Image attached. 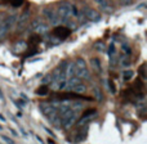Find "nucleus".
Here are the masks:
<instances>
[{
  "instance_id": "obj_24",
  "label": "nucleus",
  "mask_w": 147,
  "mask_h": 144,
  "mask_svg": "<svg viewBox=\"0 0 147 144\" xmlns=\"http://www.w3.org/2000/svg\"><path fill=\"white\" fill-rule=\"evenodd\" d=\"M140 73H141V76H142V78L147 77L146 76V64H142V66L140 67Z\"/></svg>"
},
{
  "instance_id": "obj_16",
  "label": "nucleus",
  "mask_w": 147,
  "mask_h": 144,
  "mask_svg": "<svg viewBox=\"0 0 147 144\" xmlns=\"http://www.w3.org/2000/svg\"><path fill=\"white\" fill-rule=\"evenodd\" d=\"M115 54H116V48H115V44L111 43L109 45V48H107V56H109L110 58H112Z\"/></svg>"
},
{
  "instance_id": "obj_30",
  "label": "nucleus",
  "mask_w": 147,
  "mask_h": 144,
  "mask_svg": "<svg viewBox=\"0 0 147 144\" xmlns=\"http://www.w3.org/2000/svg\"><path fill=\"white\" fill-rule=\"evenodd\" d=\"M21 131H22V134L25 135V137H27V134H26V131H25V130H23V129H21Z\"/></svg>"
},
{
  "instance_id": "obj_5",
  "label": "nucleus",
  "mask_w": 147,
  "mask_h": 144,
  "mask_svg": "<svg viewBox=\"0 0 147 144\" xmlns=\"http://www.w3.org/2000/svg\"><path fill=\"white\" fill-rule=\"evenodd\" d=\"M96 117H97V109H94V108L86 109V111L83 113V116L80 117V120H79V126H81V125H84V124H88V122H90V121H93Z\"/></svg>"
},
{
  "instance_id": "obj_14",
  "label": "nucleus",
  "mask_w": 147,
  "mask_h": 144,
  "mask_svg": "<svg viewBox=\"0 0 147 144\" xmlns=\"http://www.w3.org/2000/svg\"><path fill=\"white\" fill-rule=\"evenodd\" d=\"M94 1H96L103 10H106V12H112V7H110V4L106 1V0H94Z\"/></svg>"
},
{
  "instance_id": "obj_21",
  "label": "nucleus",
  "mask_w": 147,
  "mask_h": 144,
  "mask_svg": "<svg viewBox=\"0 0 147 144\" xmlns=\"http://www.w3.org/2000/svg\"><path fill=\"white\" fill-rule=\"evenodd\" d=\"M107 86H109L110 91H111L112 94H116V88H115V84L112 80H107Z\"/></svg>"
},
{
  "instance_id": "obj_10",
  "label": "nucleus",
  "mask_w": 147,
  "mask_h": 144,
  "mask_svg": "<svg viewBox=\"0 0 147 144\" xmlns=\"http://www.w3.org/2000/svg\"><path fill=\"white\" fill-rule=\"evenodd\" d=\"M86 138V129H80L74 134V143H80L85 140Z\"/></svg>"
},
{
  "instance_id": "obj_28",
  "label": "nucleus",
  "mask_w": 147,
  "mask_h": 144,
  "mask_svg": "<svg viewBox=\"0 0 147 144\" xmlns=\"http://www.w3.org/2000/svg\"><path fill=\"white\" fill-rule=\"evenodd\" d=\"M10 131H12V134H13V135H14V137H18L17 131H14V130H13V129H10Z\"/></svg>"
},
{
  "instance_id": "obj_31",
  "label": "nucleus",
  "mask_w": 147,
  "mask_h": 144,
  "mask_svg": "<svg viewBox=\"0 0 147 144\" xmlns=\"http://www.w3.org/2000/svg\"><path fill=\"white\" fill-rule=\"evenodd\" d=\"M4 98V95H3V93H1V90H0V99H3Z\"/></svg>"
},
{
  "instance_id": "obj_13",
  "label": "nucleus",
  "mask_w": 147,
  "mask_h": 144,
  "mask_svg": "<svg viewBox=\"0 0 147 144\" xmlns=\"http://www.w3.org/2000/svg\"><path fill=\"white\" fill-rule=\"evenodd\" d=\"M90 64H92V67H93L94 70H96L98 73H101L102 72V67H101V62H99V59L98 58H92L90 59Z\"/></svg>"
},
{
  "instance_id": "obj_2",
  "label": "nucleus",
  "mask_w": 147,
  "mask_h": 144,
  "mask_svg": "<svg viewBox=\"0 0 147 144\" xmlns=\"http://www.w3.org/2000/svg\"><path fill=\"white\" fill-rule=\"evenodd\" d=\"M78 111L72 108H69L66 112L61 115V126H63L65 129H70L74 124H75L76 119H78Z\"/></svg>"
},
{
  "instance_id": "obj_3",
  "label": "nucleus",
  "mask_w": 147,
  "mask_h": 144,
  "mask_svg": "<svg viewBox=\"0 0 147 144\" xmlns=\"http://www.w3.org/2000/svg\"><path fill=\"white\" fill-rule=\"evenodd\" d=\"M16 22H17V14H9L5 19H3L0 22V40L3 38H5V35L9 32Z\"/></svg>"
},
{
  "instance_id": "obj_11",
  "label": "nucleus",
  "mask_w": 147,
  "mask_h": 144,
  "mask_svg": "<svg viewBox=\"0 0 147 144\" xmlns=\"http://www.w3.org/2000/svg\"><path fill=\"white\" fill-rule=\"evenodd\" d=\"M41 109H43V112L47 115V116H49L51 113H53V112L57 111L56 106L54 104H48V103H43L41 104Z\"/></svg>"
},
{
  "instance_id": "obj_23",
  "label": "nucleus",
  "mask_w": 147,
  "mask_h": 144,
  "mask_svg": "<svg viewBox=\"0 0 147 144\" xmlns=\"http://www.w3.org/2000/svg\"><path fill=\"white\" fill-rule=\"evenodd\" d=\"M94 93H96V96H97V100H99L101 102L102 99H103V95H102V93H101V90H99L98 88H96L94 89Z\"/></svg>"
},
{
  "instance_id": "obj_33",
  "label": "nucleus",
  "mask_w": 147,
  "mask_h": 144,
  "mask_svg": "<svg viewBox=\"0 0 147 144\" xmlns=\"http://www.w3.org/2000/svg\"><path fill=\"white\" fill-rule=\"evenodd\" d=\"M0 22H1V14H0Z\"/></svg>"
},
{
  "instance_id": "obj_29",
  "label": "nucleus",
  "mask_w": 147,
  "mask_h": 144,
  "mask_svg": "<svg viewBox=\"0 0 147 144\" xmlns=\"http://www.w3.org/2000/svg\"><path fill=\"white\" fill-rule=\"evenodd\" d=\"M0 120H1V121H3V122H4V121H5V117H4V116H3V115H0Z\"/></svg>"
},
{
  "instance_id": "obj_1",
  "label": "nucleus",
  "mask_w": 147,
  "mask_h": 144,
  "mask_svg": "<svg viewBox=\"0 0 147 144\" xmlns=\"http://www.w3.org/2000/svg\"><path fill=\"white\" fill-rule=\"evenodd\" d=\"M57 14H58L59 22L69 23L70 18L72 17V4L69 3V1H62L61 4L58 5Z\"/></svg>"
},
{
  "instance_id": "obj_27",
  "label": "nucleus",
  "mask_w": 147,
  "mask_h": 144,
  "mask_svg": "<svg viewBox=\"0 0 147 144\" xmlns=\"http://www.w3.org/2000/svg\"><path fill=\"white\" fill-rule=\"evenodd\" d=\"M1 138H3V140H4L5 143H8V144H14V142H13L12 139H9V138H8V137H4V135H3Z\"/></svg>"
},
{
  "instance_id": "obj_12",
  "label": "nucleus",
  "mask_w": 147,
  "mask_h": 144,
  "mask_svg": "<svg viewBox=\"0 0 147 144\" xmlns=\"http://www.w3.org/2000/svg\"><path fill=\"white\" fill-rule=\"evenodd\" d=\"M70 91H74V93H78V94H83L86 91V86L80 81V82H78L76 85H74L72 88L70 89Z\"/></svg>"
},
{
  "instance_id": "obj_17",
  "label": "nucleus",
  "mask_w": 147,
  "mask_h": 144,
  "mask_svg": "<svg viewBox=\"0 0 147 144\" xmlns=\"http://www.w3.org/2000/svg\"><path fill=\"white\" fill-rule=\"evenodd\" d=\"M27 19H28V12H26L25 14H22V18H21V21L18 22V28H22V27H25V25H26V22H27Z\"/></svg>"
},
{
  "instance_id": "obj_19",
  "label": "nucleus",
  "mask_w": 147,
  "mask_h": 144,
  "mask_svg": "<svg viewBox=\"0 0 147 144\" xmlns=\"http://www.w3.org/2000/svg\"><path fill=\"white\" fill-rule=\"evenodd\" d=\"M121 50L124 52V53H127L125 56H130V54H132V49H130L129 44H127V43L121 44Z\"/></svg>"
},
{
  "instance_id": "obj_18",
  "label": "nucleus",
  "mask_w": 147,
  "mask_h": 144,
  "mask_svg": "<svg viewBox=\"0 0 147 144\" xmlns=\"http://www.w3.org/2000/svg\"><path fill=\"white\" fill-rule=\"evenodd\" d=\"M134 76V72L132 71V70H128V71H124L123 72V77H124V80L125 81H129L130 78Z\"/></svg>"
},
{
  "instance_id": "obj_7",
  "label": "nucleus",
  "mask_w": 147,
  "mask_h": 144,
  "mask_svg": "<svg viewBox=\"0 0 147 144\" xmlns=\"http://www.w3.org/2000/svg\"><path fill=\"white\" fill-rule=\"evenodd\" d=\"M70 33H71V30L66 26H56L53 30V35L56 38H58L59 40H63V39L69 38Z\"/></svg>"
},
{
  "instance_id": "obj_26",
  "label": "nucleus",
  "mask_w": 147,
  "mask_h": 144,
  "mask_svg": "<svg viewBox=\"0 0 147 144\" xmlns=\"http://www.w3.org/2000/svg\"><path fill=\"white\" fill-rule=\"evenodd\" d=\"M119 3H120V5H130L133 3V0H119Z\"/></svg>"
},
{
  "instance_id": "obj_22",
  "label": "nucleus",
  "mask_w": 147,
  "mask_h": 144,
  "mask_svg": "<svg viewBox=\"0 0 147 144\" xmlns=\"http://www.w3.org/2000/svg\"><path fill=\"white\" fill-rule=\"evenodd\" d=\"M120 64H121L123 67H128V66H130V62L127 59V56H124V57H121V58H120Z\"/></svg>"
},
{
  "instance_id": "obj_8",
  "label": "nucleus",
  "mask_w": 147,
  "mask_h": 144,
  "mask_svg": "<svg viewBox=\"0 0 147 144\" xmlns=\"http://www.w3.org/2000/svg\"><path fill=\"white\" fill-rule=\"evenodd\" d=\"M84 17H85V19L90 21V22H98L101 19L99 13L92 9V8H84Z\"/></svg>"
},
{
  "instance_id": "obj_4",
  "label": "nucleus",
  "mask_w": 147,
  "mask_h": 144,
  "mask_svg": "<svg viewBox=\"0 0 147 144\" xmlns=\"http://www.w3.org/2000/svg\"><path fill=\"white\" fill-rule=\"evenodd\" d=\"M75 75L78 76L79 78H86L89 80L90 78V75H89V71L86 68V63L83 58L79 57L75 61Z\"/></svg>"
},
{
  "instance_id": "obj_6",
  "label": "nucleus",
  "mask_w": 147,
  "mask_h": 144,
  "mask_svg": "<svg viewBox=\"0 0 147 144\" xmlns=\"http://www.w3.org/2000/svg\"><path fill=\"white\" fill-rule=\"evenodd\" d=\"M43 13H44V17L49 21V23H51V25L57 26L59 23L58 14H57V12L54 9H52V8H45V9L43 10Z\"/></svg>"
},
{
  "instance_id": "obj_34",
  "label": "nucleus",
  "mask_w": 147,
  "mask_h": 144,
  "mask_svg": "<svg viewBox=\"0 0 147 144\" xmlns=\"http://www.w3.org/2000/svg\"><path fill=\"white\" fill-rule=\"evenodd\" d=\"M1 129H3V126H0V130H1Z\"/></svg>"
},
{
  "instance_id": "obj_20",
  "label": "nucleus",
  "mask_w": 147,
  "mask_h": 144,
  "mask_svg": "<svg viewBox=\"0 0 147 144\" xmlns=\"http://www.w3.org/2000/svg\"><path fill=\"white\" fill-rule=\"evenodd\" d=\"M47 93H48V88H47V85H41L40 88L36 90V94H38V95H47Z\"/></svg>"
},
{
  "instance_id": "obj_32",
  "label": "nucleus",
  "mask_w": 147,
  "mask_h": 144,
  "mask_svg": "<svg viewBox=\"0 0 147 144\" xmlns=\"http://www.w3.org/2000/svg\"><path fill=\"white\" fill-rule=\"evenodd\" d=\"M3 1H5V3H9V1H12V0H3Z\"/></svg>"
},
{
  "instance_id": "obj_15",
  "label": "nucleus",
  "mask_w": 147,
  "mask_h": 144,
  "mask_svg": "<svg viewBox=\"0 0 147 144\" xmlns=\"http://www.w3.org/2000/svg\"><path fill=\"white\" fill-rule=\"evenodd\" d=\"M52 82H53V76H52V73H47L43 77V80H41L43 85H49V84H52Z\"/></svg>"
},
{
  "instance_id": "obj_25",
  "label": "nucleus",
  "mask_w": 147,
  "mask_h": 144,
  "mask_svg": "<svg viewBox=\"0 0 147 144\" xmlns=\"http://www.w3.org/2000/svg\"><path fill=\"white\" fill-rule=\"evenodd\" d=\"M12 5L13 7H20V5H22V3H23V0H12Z\"/></svg>"
},
{
  "instance_id": "obj_9",
  "label": "nucleus",
  "mask_w": 147,
  "mask_h": 144,
  "mask_svg": "<svg viewBox=\"0 0 147 144\" xmlns=\"http://www.w3.org/2000/svg\"><path fill=\"white\" fill-rule=\"evenodd\" d=\"M32 30L35 31V32H38V33H41V32H45V31L48 30V26H47L43 21L36 19L35 22L32 23Z\"/></svg>"
}]
</instances>
